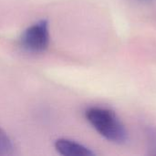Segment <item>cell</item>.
<instances>
[{
	"label": "cell",
	"instance_id": "obj_2",
	"mask_svg": "<svg viewBox=\"0 0 156 156\" xmlns=\"http://www.w3.org/2000/svg\"><path fill=\"white\" fill-rule=\"evenodd\" d=\"M49 25L41 19L28 27L21 35V47L31 53L44 52L49 45Z\"/></svg>",
	"mask_w": 156,
	"mask_h": 156
},
{
	"label": "cell",
	"instance_id": "obj_4",
	"mask_svg": "<svg viewBox=\"0 0 156 156\" xmlns=\"http://www.w3.org/2000/svg\"><path fill=\"white\" fill-rule=\"evenodd\" d=\"M14 152L13 142L8 134L0 127V155L6 156L12 154Z\"/></svg>",
	"mask_w": 156,
	"mask_h": 156
},
{
	"label": "cell",
	"instance_id": "obj_3",
	"mask_svg": "<svg viewBox=\"0 0 156 156\" xmlns=\"http://www.w3.org/2000/svg\"><path fill=\"white\" fill-rule=\"evenodd\" d=\"M56 151L64 156H92L94 153L85 145L69 139H58L55 142Z\"/></svg>",
	"mask_w": 156,
	"mask_h": 156
},
{
	"label": "cell",
	"instance_id": "obj_5",
	"mask_svg": "<svg viewBox=\"0 0 156 156\" xmlns=\"http://www.w3.org/2000/svg\"><path fill=\"white\" fill-rule=\"evenodd\" d=\"M138 1H140V2H145V3H150V2H153L154 0H138Z\"/></svg>",
	"mask_w": 156,
	"mask_h": 156
},
{
	"label": "cell",
	"instance_id": "obj_1",
	"mask_svg": "<svg viewBox=\"0 0 156 156\" xmlns=\"http://www.w3.org/2000/svg\"><path fill=\"white\" fill-rule=\"evenodd\" d=\"M85 117L90 124L106 140L119 144L126 143L128 133L112 110L97 106L90 107L85 112Z\"/></svg>",
	"mask_w": 156,
	"mask_h": 156
}]
</instances>
